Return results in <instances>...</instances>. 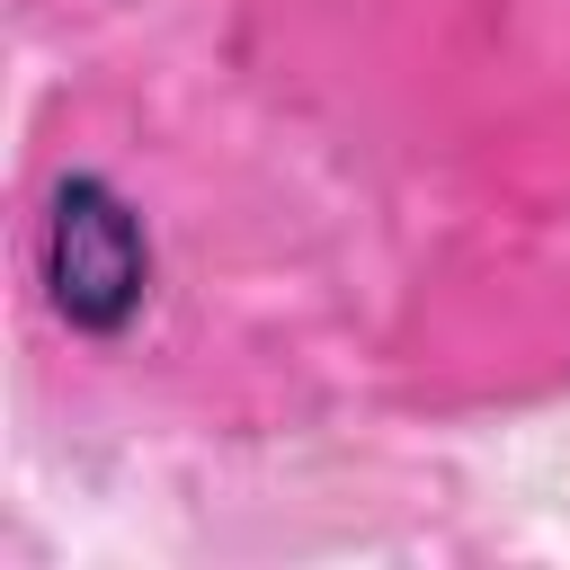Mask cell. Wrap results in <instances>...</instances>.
<instances>
[{
    "mask_svg": "<svg viewBox=\"0 0 570 570\" xmlns=\"http://www.w3.org/2000/svg\"><path fill=\"white\" fill-rule=\"evenodd\" d=\"M45 294L71 330L116 338L151 294V240L107 178H62L45 214Z\"/></svg>",
    "mask_w": 570,
    "mask_h": 570,
    "instance_id": "1",
    "label": "cell"
}]
</instances>
